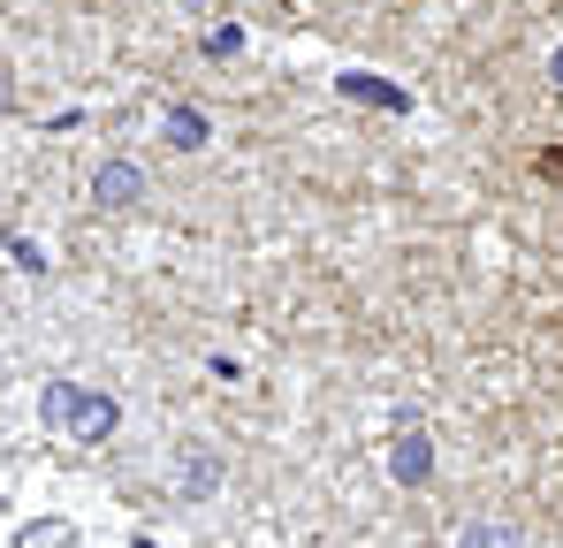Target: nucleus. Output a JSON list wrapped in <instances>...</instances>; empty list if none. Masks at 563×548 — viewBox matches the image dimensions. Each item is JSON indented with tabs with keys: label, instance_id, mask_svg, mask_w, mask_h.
<instances>
[{
	"label": "nucleus",
	"instance_id": "f257e3e1",
	"mask_svg": "<svg viewBox=\"0 0 563 548\" xmlns=\"http://www.w3.org/2000/svg\"><path fill=\"white\" fill-rule=\"evenodd\" d=\"M46 412H54V419H77L85 435H107V427H114V404H107V396H77V388H54Z\"/></svg>",
	"mask_w": 563,
	"mask_h": 548
},
{
	"label": "nucleus",
	"instance_id": "f03ea898",
	"mask_svg": "<svg viewBox=\"0 0 563 548\" xmlns=\"http://www.w3.org/2000/svg\"><path fill=\"white\" fill-rule=\"evenodd\" d=\"M99 198H107V206L137 198V176H130V168H99Z\"/></svg>",
	"mask_w": 563,
	"mask_h": 548
},
{
	"label": "nucleus",
	"instance_id": "7ed1b4c3",
	"mask_svg": "<svg viewBox=\"0 0 563 548\" xmlns=\"http://www.w3.org/2000/svg\"><path fill=\"white\" fill-rule=\"evenodd\" d=\"M23 548H77V541H69V526H31Z\"/></svg>",
	"mask_w": 563,
	"mask_h": 548
},
{
	"label": "nucleus",
	"instance_id": "20e7f679",
	"mask_svg": "<svg viewBox=\"0 0 563 548\" xmlns=\"http://www.w3.org/2000/svg\"><path fill=\"white\" fill-rule=\"evenodd\" d=\"M396 472L419 480V472H427V442H404V450H396Z\"/></svg>",
	"mask_w": 563,
	"mask_h": 548
},
{
	"label": "nucleus",
	"instance_id": "39448f33",
	"mask_svg": "<svg viewBox=\"0 0 563 548\" xmlns=\"http://www.w3.org/2000/svg\"><path fill=\"white\" fill-rule=\"evenodd\" d=\"M168 138L176 145H198V114H168Z\"/></svg>",
	"mask_w": 563,
	"mask_h": 548
},
{
	"label": "nucleus",
	"instance_id": "423d86ee",
	"mask_svg": "<svg viewBox=\"0 0 563 548\" xmlns=\"http://www.w3.org/2000/svg\"><path fill=\"white\" fill-rule=\"evenodd\" d=\"M465 548H510V541H503V534H472Z\"/></svg>",
	"mask_w": 563,
	"mask_h": 548
}]
</instances>
